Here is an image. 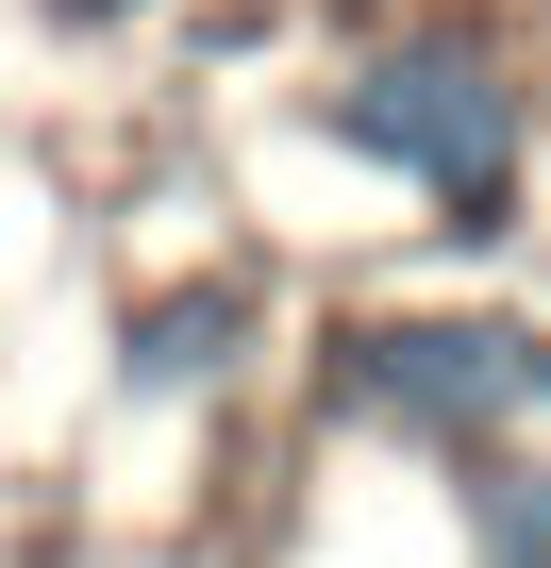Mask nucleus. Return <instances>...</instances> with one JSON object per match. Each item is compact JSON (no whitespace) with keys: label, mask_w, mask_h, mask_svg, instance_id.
Segmentation results:
<instances>
[{"label":"nucleus","mask_w":551,"mask_h":568,"mask_svg":"<svg viewBox=\"0 0 551 568\" xmlns=\"http://www.w3.org/2000/svg\"><path fill=\"white\" fill-rule=\"evenodd\" d=\"M534 118H551V101H534V51H518L501 18H468V0L368 18V34L302 84V134H318L368 201H401L451 267L534 234Z\"/></svg>","instance_id":"f257e3e1"},{"label":"nucleus","mask_w":551,"mask_h":568,"mask_svg":"<svg viewBox=\"0 0 551 568\" xmlns=\"http://www.w3.org/2000/svg\"><path fill=\"white\" fill-rule=\"evenodd\" d=\"M285 385H302L318 452L468 468V452L551 435V318L484 302V284H351L285 335Z\"/></svg>","instance_id":"f03ea898"},{"label":"nucleus","mask_w":551,"mask_h":568,"mask_svg":"<svg viewBox=\"0 0 551 568\" xmlns=\"http://www.w3.org/2000/svg\"><path fill=\"white\" fill-rule=\"evenodd\" d=\"M267 352H285V302H267V267H184V284H151V302L118 318V402H151V418H234L251 385H267Z\"/></svg>","instance_id":"7ed1b4c3"},{"label":"nucleus","mask_w":551,"mask_h":568,"mask_svg":"<svg viewBox=\"0 0 551 568\" xmlns=\"http://www.w3.org/2000/svg\"><path fill=\"white\" fill-rule=\"evenodd\" d=\"M435 485H451V568H551V435L468 452V468H435Z\"/></svg>","instance_id":"20e7f679"},{"label":"nucleus","mask_w":551,"mask_h":568,"mask_svg":"<svg viewBox=\"0 0 551 568\" xmlns=\"http://www.w3.org/2000/svg\"><path fill=\"white\" fill-rule=\"evenodd\" d=\"M34 18H51L68 51H118V34H167V18H201V0H34Z\"/></svg>","instance_id":"39448f33"}]
</instances>
